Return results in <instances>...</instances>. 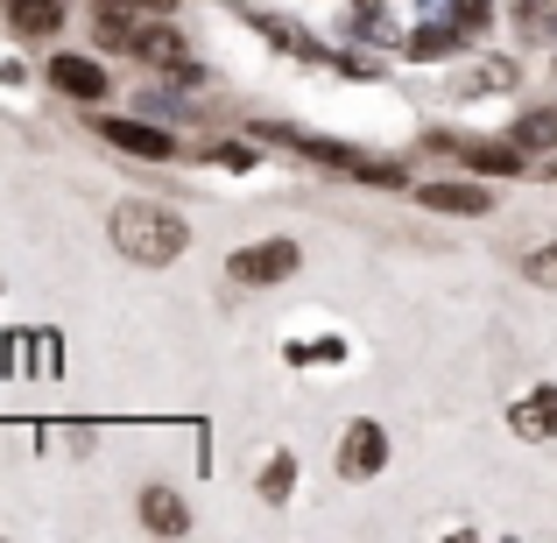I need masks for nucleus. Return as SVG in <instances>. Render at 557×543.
Segmentation results:
<instances>
[{
    "label": "nucleus",
    "instance_id": "nucleus-10",
    "mask_svg": "<svg viewBox=\"0 0 557 543\" xmlns=\"http://www.w3.org/2000/svg\"><path fill=\"white\" fill-rule=\"evenodd\" d=\"M516 85H522L516 57H480V64H466L459 78H451V92L459 99H494V92H516Z\"/></svg>",
    "mask_w": 557,
    "mask_h": 543
},
{
    "label": "nucleus",
    "instance_id": "nucleus-3",
    "mask_svg": "<svg viewBox=\"0 0 557 543\" xmlns=\"http://www.w3.org/2000/svg\"><path fill=\"white\" fill-rule=\"evenodd\" d=\"M297 269H304V247H297V240H255V247H240V255L226 261V283H240V289H275V283H289Z\"/></svg>",
    "mask_w": 557,
    "mask_h": 543
},
{
    "label": "nucleus",
    "instance_id": "nucleus-23",
    "mask_svg": "<svg viewBox=\"0 0 557 543\" xmlns=\"http://www.w3.org/2000/svg\"><path fill=\"white\" fill-rule=\"evenodd\" d=\"M127 42H135V22L113 14V8H99V50H127Z\"/></svg>",
    "mask_w": 557,
    "mask_h": 543
},
{
    "label": "nucleus",
    "instance_id": "nucleus-19",
    "mask_svg": "<svg viewBox=\"0 0 557 543\" xmlns=\"http://www.w3.org/2000/svg\"><path fill=\"white\" fill-rule=\"evenodd\" d=\"M516 36L557 50V0H516Z\"/></svg>",
    "mask_w": 557,
    "mask_h": 543
},
{
    "label": "nucleus",
    "instance_id": "nucleus-21",
    "mask_svg": "<svg viewBox=\"0 0 557 543\" xmlns=\"http://www.w3.org/2000/svg\"><path fill=\"white\" fill-rule=\"evenodd\" d=\"M283 360H289V367H318V360H346V340H339V332H325V340H289V346H283Z\"/></svg>",
    "mask_w": 557,
    "mask_h": 543
},
{
    "label": "nucleus",
    "instance_id": "nucleus-17",
    "mask_svg": "<svg viewBox=\"0 0 557 543\" xmlns=\"http://www.w3.org/2000/svg\"><path fill=\"white\" fill-rule=\"evenodd\" d=\"M297 480H304V466H297V452H269V466H261V480H255V494L269 508H283L289 494H297Z\"/></svg>",
    "mask_w": 557,
    "mask_h": 543
},
{
    "label": "nucleus",
    "instance_id": "nucleus-22",
    "mask_svg": "<svg viewBox=\"0 0 557 543\" xmlns=\"http://www.w3.org/2000/svg\"><path fill=\"white\" fill-rule=\"evenodd\" d=\"M522 275H530L536 289H557V240H536L530 255H522Z\"/></svg>",
    "mask_w": 557,
    "mask_h": 543
},
{
    "label": "nucleus",
    "instance_id": "nucleus-18",
    "mask_svg": "<svg viewBox=\"0 0 557 543\" xmlns=\"http://www.w3.org/2000/svg\"><path fill=\"white\" fill-rule=\"evenodd\" d=\"M423 14H437V22L466 28V36H480V28L494 22V0H423Z\"/></svg>",
    "mask_w": 557,
    "mask_h": 543
},
{
    "label": "nucleus",
    "instance_id": "nucleus-7",
    "mask_svg": "<svg viewBox=\"0 0 557 543\" xmlns=\"http://www.w3.org/2000/svg\"><path fill=\"white\" fill-rule=\"evenodd\" d=\"M50 85L64 99H85V107H99V99L113 92V78H107V64H99V57H50Z\"/></svg>",
    "mask_w": 557,
    "mask_h": 543
},
{
    "label": "nucleus",
    "instance_id": "nucleus-25",
    "mask_svg": "<svg viewBox=\"0 0 557 543\" xmlns=\"http://www.w3.org/2000/svg\"><path fill=\"white\" fill-rule=\"evenodd\" d=\"M219 170H255V149H240V141H219V149H205Z\"/></svg>",
    "mask_w": 557,
    "mask_h": 543
},
{
    "label": "nucleus",
    "instance_id": "nucleus-9",
    "mask_svg": "<svg viewBox=\"0 0 557 543\" xmlns=\"http://www.w3.org/2000/svg\"><path fill=\"white\" fill-rule=\"evenodd\" d=\"M508 431L530 437V445H550L557 437V381H544V388L516 395V409H508Z\"/></svg>",
    "mask_w": 557,
    "mask_h": 543
},
{
    "label": "nucleus",
    "instance_id": "nucleus-13",
    "mask_svg": "<svg viewBox=\"0 0 557 543\" xmlns=\"http://www.w3.org/2000/svg\"><path fill=\"white\" fill-rule=\"evenodd\" d=\"M466 42H473L466 28H451V22H437V14H431L423 28H409V36H403V57H417V64H437V57H466Z\"/></svg>",
    "mask_w": 557,
    "mask_h": 543
},
{
    "label": "nucleus",
    "instance_id": "nucleus-6",
    "mask_svg": "<svg viewBox=\"0 0 557 543\" xmlns=\"http://www.w3.org/2000/svg\"><path fill=\"white\" fill-rule=\"evenodd\" d=\"M339 480H374L381 466H388V431H381L374 417H360V423H346V437H339Z\"/></svg>",
    "mask_w": 557,
    "mask_h": 543
},
{
    "label": "nucleus",
    "instance_id": "nucleus-20",
    "mask_svg": "<svg viewBox=\"0 0 557 543\" xmlns=\"http://www.w3.org/2000/svg\"><path fill=\"white\" fill-rule=\"evenodd\" d=\"M508 141H522V149H557V107H544V113H522V121L508 127Z\"/></svg>",
    "mask_w": 557,
    "mask_h": 543
},
{
    "label": "nucleus",
    "instance_id": "nucleus-12",
    "mask_svg": "<svg viewBox=\"0 0 557 543\" xmlns=\"http://www.w3.org/2000/svg\"><path fill=\"white\" fill-rule=\"evenodd\" d=\"M141 530L149 536H190V508H184V494L177 488H141Z\"/></svg>",
    "mask_w": 557,
    "mask_h": 543
},
{
    "label": "nucleus",
    "instance_id": "nucleus-2",
    "mask_svg": "<svg viewBox=\"0 0 557 543\" xmlns=\"http://www.w3.org/2000/svg\"><path fill=\"white\" fill-rule=\"evenodd\" d=\"M423 149L431 156H459L466 170H480V177H516L522 170V141H480V135H445V127H431L423 135Z\"/></svg>",
    "mask_w": 557,
    "mask_h": 543
},
{
    "label": "nucleus",
    "instance_id": "nucleus-24",
    "mask_svg": "<svg viewBox=\"0 0 557 543\" xmlns=\"http://www.w3.org/2000/svg\"><path fill=\"white\" fill-rule=\"evenodd\" d=\"M354 177H360V184H374V190H409V170H395V163H374V156L354 170Z\"/></svg>",
    "mask_w": 557,
    "mask_h": 543
},
{
    "label": "nucleus",
    "instance_id": "nucleus-27",
    "mask_svg": "<svg viewBox=\"0 0 557 543\" xmlns=\"http://www.w3.org/2000/svg\"><path fill=\"white\" fill-rule=\"evenodd\" d=\"M536 177H550V184H557V163H550V170H536Z\"/></svg>",
    "mask_w": 557,
    "mask_h": 543
},
{
    "label": "nucleus",
    "instance_id": "nucleus-4",
    "mask_svg": "<svg viewBox=\"0 0 557 543\" xmlns=\"http://www.w3.org/2000/svg\"><path fill=\"white\" fill-rule=\"evenodd\" d=\"M92 135L113 141V149H127V156H141V163H170V156H177V135H170V127L121 121V113H92Z\"/></svg>",
    "mask_w": 557,
    "mask_h": 543
},
{
    "label": "nucleus",
    "instance_id": "nucleus-1",
    "mask_svg": "<svg viewBox=\"0 0 557 543\" xmlns=\"http://www.w3.org/2000/svg\"><path fill=\"white\" fill-rule=\"evenodd\" d=\"M107 240L127 261H141V269H170L190 247V226H184L177 205H163V198H121L107 212Z\"/></svg>",
    "mask_w": 557,
    "mask_h": 543
},
{
    "label": "nucleus",
    "instance_id": "nucleus-16",
    "mask_svg": "<svg viewBox=\"0 0 557 543\" xmlns=\"http://www.w3.org/2000/svg\"><path fill=\"white\" fill-rule=\"evenodd\" d=\"M127 50H135L141 64H156L163 78H170L177 64H190V50H184V36H177V28H135V42H127Z\"/></svg>",
    "mask_w": 557,
    "mask_h": 543
},
{
    "label": "nucleus",
    "instance_id": "nucleus-11",
    "mask_svg": "<svg viewBox=\"0 0 557 543\" xmlns=\"http://www.w3.org/2000/svg\"><path fill=\"white\" fill-rule=\"evenodd\" d=\"M255 28H261V42H269V50L304 57V64H332V50H325V42H318L304 22H283V14H255Z\"/></svg>",
    "mask_w": 557,
    "mask_h": 543
},
{
    "label": "nucleus",
    "instance_id": "nucleus-15",
    "mask_svg": "<svg viewBox=\"0 0 557 543\" xmlns=\"http://www.w3.org/2000/svg\"><path fill=\"white\" fill-rule=\"evenodd\" d=\"M346 36L360 42H388V50H403V22H395L381 0H346Z\"/></svg>",
    "mask_w": 557,
    "mask_h": 543
},
{
    "label": "nucleus",
    "instance_id": "nucleus-8",
    "mask_svg": "<svg viewBox=\"0 0 557 543\" xmlns=\"http://www.w3.org/2000/svg\"><path fill=\"white\" fill-rule=\"evenodd\" d=\"M423 212H459V219H480L494 212V184H473V177H451V184H423L417 190Z\"/></svg>",
    "mask_w": 557,
    "mask_h": 543
},
{
    "label": "nucleus",
    "instance_id": "nucleus-26",
    "mask_svg": "<svg viewBox=\"0 0 557 543\" xmlns=\"http://www.w3.org/2000/svg\"><path fill=\"white\" fill-rule=\"evenodd\" d=\"M135 8H149V14H170V8H177V0H135Z\"/></svg>",
    "mask_w": 557,
    "mask_h": 543
},
{
    "label": "nucleus",
    "instance_id": "nucleus-5",
    "mask_svg": "<svg viewBox=\"0 0 557 543\" xmlns=\"http://www.w3.org/2000/svg\"><path fill=\"white\" fill-rule=\"evenodd\" d=\"M255 135L261 141H283V149H297V156H311V163H325V170H339V177H354L368 156L354 149V141H325V135H304V127H283V121H255Z\"/></svg>",
    "mask_w": 557,
    "mask_h": 543
},
{
    "label": "nucleus",
    "instance_id": "nucleus-14",
    "mask_svg": "<svg viewBox=\"0 0 557 543\" xmlns=\"http://www.w3.org/2000/svg\"><path fill=\"white\" fill-rule=\"evenodd\" d=\"M0 14H8V28L28 36V42H50L57 28H64V0H0Z\"/></svg>",
    "mask_w": 557,
    "mask_h": 543
}]
</instances>
